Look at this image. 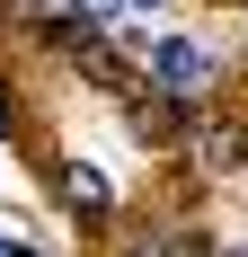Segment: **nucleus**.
<instances>
[{
  "instance_id": "nucleus-4",
  "label": "nucleus",
  "mask_w": 248,
  "mask_h": 257,
  "mask_svg": "<svg viewBox=\"0 0 248 257\" xmlns=\"http://www.w3.org/2000/svg\"><path fill=\"white\" fill-rule=\"evenodd\" d=\"M124 9H160V0H124Z\"/></svg>"
},
{
  "instance_id": "nucleus-1",
  "label": "nucleus",
  "mask_w": 248,
  "mask_h": 257,
  "mask_svg": "<svg viewBox=\"0 0 248 257\" xmlns=\"http://www.w3.org/2000/svg\"><path fill=\"white\" fill-rule=\"evenodd\" d=\"M142 62H151V80H160L169 98H186V89L213 80V53H204L195 36H160V45H142Z\"/></svg>"
},
{
  "instance_id": "nucleus-3",
  "label": "nucleus",
  "mask_w": 248,
  "mask_h": 257,
  "mask_svg": "<svg viewBox=\"0 0 248 257\" xmlns=\"http://www.w3.org/2000/svg\"><path fill=\"white\" fill-rule=\"evenodd\" d=\"M0 257H36V248H18V239H0Z\"/></svg>"
},
{
  "instance_id": "nucleus-2",
  "label": "nucleus",
  "mask_w": 248,
  "mask_h": 257,
  "mask_svg": "<svg viewBox=\"0 0 248 257\" xmlns=\"http://www.w3.org/2000/svg\"><path fill=\"white\" fill-rule=\"evenodd\" d=\"M9 124H18V106H9V89H0V133H9Z\"/></svg>"
}]
</instances>
